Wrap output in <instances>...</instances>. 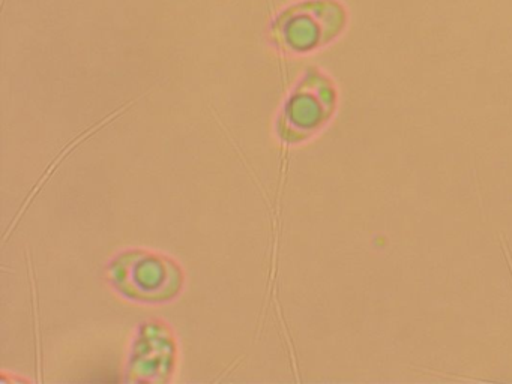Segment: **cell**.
Wrapping results in <instances>:
<instances>
[{
  "label": "cell",
  "mask_w": 512,
  "mask_h": 384,
  "mask_svg": "<svg viewBox=\"0 0 512 384\" xmlns=\"http://www.w3.org/2000/svg\"><path fill=\"white\" fill-rule=\"evenodd\" d=\"M346 23L347 9L340 0H301L281 9L271 35L287 50L308 51L334 39Z\"/></svg>",
  "instance_id": "obj_1"
}]
</instances>
